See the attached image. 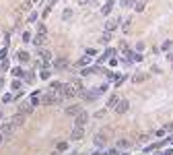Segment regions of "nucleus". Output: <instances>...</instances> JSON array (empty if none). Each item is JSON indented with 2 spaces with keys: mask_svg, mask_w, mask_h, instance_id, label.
Here are the masks:
<instances>
[{
  "mask_svg": "<svg viewBox=\"0 0 173 155\" xmlns=\"http://www.w3.org/2000/svg\"><path fill=\"white\" fill-rule=\"evenodd\" d=\"M81 93V83L79 81H72V83H66L64 87H62V97H66V99H72V97H76Z\"/></svg>",
  "mask_w": 173,
  "mask_h": 155,
  "instance_id": "obj_1",
  "label": "nucleus"
},
{
  "mask_svg": "<svg viewBox=\"0 0 173 155\" xmlns=\"http://www.w3.org/2000/svg\"><path fill=\"white\" fill-rule=\"evenodd\" d=\"M62 101V95H58V93H52V91H46V95L41 97V103L43 106H56V103Z\"/></svg>",
  "mask_w": 173,
  "mask_h": 155,
  "instance_id": "obj_2",
  "label": "nucleus"
},
{
  "mask_svg": "<svg viewBox=\"0 0 173 155\" xmlns=\"http://www.w3.org/2000/svg\"><path fill=\"white\" fill-rule=\"evenodd\" d=\"M11 122L15 124V128H21L25 124V114H21V112H17V114L11 118Z\"/></svg>",
  "mask_w": 173,
  "mask_h": 155,
  "instance_id": "obj_3",
  "label": "nucleus"
},
{
  "mask_svg": "<svg viewBox=\"0 0 173 155\" xmlns=\"http://www.w3.org/2000/svg\"><path fill=\"white\" fill-rule=\"evenodd\" d=\"M46 37H48V33H37V35L33 37V46L41 50V48H43V44H46Z\"/></svg>",
  "mask_w": 173,
  "mask_h": 155,
  "instance_id": "obj_4",
  "label": "nucleus"
},
{
  "mask_svg": "<svg viewBox=\"0 0 173 155\" xmlns=\"http://www.w3.org/2000/svg\"><path fill=\"white\" fill-rule=\"evenodd\" d=\"M33 108H35V106H33V103H31V99H29V101H23L21 106H19V112L27 116V114H31V112H33Z\"/></svg>",
  "mask_w": 173,
  "mask_h": 155,
  "instance_id": "obj_5",
  "label": "nucleus"
},
{
  "mask_svg": "<svg viewBox=\"0 0 173 155\" xmlns=\"http://www.w3.org/2000/svg\"><path fill=\"white\" fill-rule=\"evenodd\" d=\"M83 134H85V126H74V130L70 132V139L79 141V139H83Z\"/></svg>",
  "mask_w": 173,
  "mask_h": 155,
  "instance_id": "obj_6",
  "label": "nucleus"
},
{
  "mask_svg": "<svg viewBox=\"0 0 173 155\" xmlns=\"http://www.w3.org/2000/svg\"><path fill=\"white\" fill-rule=\"evenodd\" d=\"M126 112H128V101L126 99H120L116 103V114H126Z\"/></svg>",
  "mask_w": 173,
  "mask_h": 155,
  "instance_id": "obj_7",
  "label": "nucleus"
},
{
  "mask_svg": "<svg viewBox=\"0 0 173 155\" xmlns=\"http://www.w3.org/2000/svg\"><path fill=\"white\" fill-rule=\"evenodd\" d=\"M86 120H89V116H86V112H79V114H76V126H85L86 124Z\"/></svg>",
  "mask_w": 173,
  "mask_h": 155,
  "instance_id": "obj_8",
  "label": "nucleus"
},
{
  "mask_svg": "<svg viewBox=\"0 0 173 155\" xmlns=\"http://www.w3.org/2000/svg\"><path fill=\"white\" fill-rule=\"evenodd\" d=\"M0 130H2V132H4V136L8 139V136H13V132H15V124H13V122H6L2 128H0Z\"/></svg>",
  "mask_w": 173,
  "mask_h": 155,
  "instance_id": "obj_9",
  "label": "nucleus"
},
{
  "mask_svg": "<svg viewBox=\"0 0 173 155\" xmlns=\"http://www.w3.org/2000/svg\"><path fill=\"white\" fill-rule=\"evenodd\" d=\"M62 87H64L62 83L54 81V83H50V89H48V91H52V93H58V95H62Z\"/></svg>",
  "mask_w": 173,
  "mask_h": 155,
  "instance_id": "obj_10",
  "label": "nucleus"
},
{
  "mask_svg": "<svg viewBox=\"0 0 173 155\" xmlns=\"http://www.w3.org/2000/svg\"><path fill=\"white\" fill-rule=\"evenodd\" d=\"M130 4H134V11H136V13H142L144 6H146V0H134V2L130 0Z\"/></svg>",
  "mask_w": 173,
  "mask_h": 155,
  "instance_id": "obj_11",
  "label": "nucleus"
},
{
  "mask_svg": "<svg viewBox=\"0 0 173 155\" xmlns=\"http://www.w3.org/2000/svg\"><path fill=\"white\" fill-rule=\"evenodd\" d=\"M81 110H83L81 106H70V108H66V116H76Z\"/></svg>",
  "mask_w": 173,
  "mask_h": 155,
  "instance_id": "obj_12",
  "label": "nucleus"
},
{
  "mask_svg": "<svg viewBox=\"0 0 173 155\" xmlns=\"http://www.w3.org/2000/svg\"><path fill=\"white\" fill-rule=\"evenodd\" d=\"M116 29H118V21L116 19H109L107 25H105V31H116Z\"/></svg>",
  "mask_w": 173,
  "mask_h": 155,
  "instance_id": "obj_13",
  "label": "nucleus"
},
{
  "mask_svg": "<svg viewBox=\"0 0 173 155\" xmlns=\"http://www.w3.org/2000/svg\"><path fill=\"white\" fill-rule=\"evenodd\" d=\"M54 66L58 68V71H62V68L68 66V60H66V58H60V60H56V64H54Z\"/></svg>",
  "mask_w": 173,
  "mask_h": 155,
  "instance_id": "obj_14",
  "label": "nucleus"
},
{
  "mask_svg": "<svg viewBox=\"0 0 173 155\" xmlns=\"http://www.w3.org/2000/svg\"><path fill=\"white\" fill-rule=\"evenodd\" d=\"M95 145L103 147V145H105V134H95Z\"/></svg>",
  "mask_w": 173,
  "mask_h": 155,
  "instance_id": "obj_15",
  "label": "nucleus"
},
{
  "mask_svg": "<svg viewBox=\"0 0 173 155\" xmlns=\"http://www.w3.org/2000/svg\"><path fill=\"white\" fill-rule=\"evenodd\" d=\"M111 4H114V2H111V0H107V2L103 4V8H101V13H103V15H109V13H111Z\"/></svg>",
  "mask_w": 173,
  "mask_h": 155,
  "instance_id": "obj_16",
  "label": "nucleus"
},
{
  "mask_svg": "<svg viewBox=\"0 0 173 155\" xmlns=\"http://www.w3.org/2000/svg\"><path fill=\"white\" fill-rule=\"evenodd\" d=\"M116 145H118V149H128V147H130V141H126V139H120Z\"/></svg>",
  "mask_w": 173,
  "mask_h": 155,
  "instance_id": "obj_17",
  "label": "nucleus"
},
{
  "mask_svg": "<svg viewBox=\"0 0 173 155\" xmlns=\"http://www.w3.org/2000/svg\"><path fill=\"white\" fill-rule=\"evenodd\" d=\"M17 58H19L21 62H27V60H29V54H27V52H19V54H17Z\"/></svg>",
  "mask_w": 173,
  "mask_h": 155,
  "instance_id": "obj_18",
  "label": "nucleus"
},
{
  "mask_svg": "<svg viewBox=\"0 0 173 155\" xmlns=\"http://www.w3.org/2000/svg\"><path fill=\"white\" fill-rule=\"evenodd\" d=\"M120 101V95H114V97H111L109 99V103H107V108H116V103Z\"/></svg>",
  "mask_w": 173,
  "mask_h": 155,
  "instance_id": "obj_19",
  "label": "nucleus"
},
{
  "mask_svg": "<svg viewBox=\"0 0 173 155\" xmlns=\"http://www.w3.org/2000/svg\"><path fill=\"white\" fill-rule=\"evenodd\" d=\"M23 77H25V81H27V83H33V79H35V73H25Z\"/></svg>",
  "mask_w": 173,
  "mask_h": 155,
  "instance_id": "obj_20",
  "label": "nucleus"
},
{
  "mask_svg": "<svg viewBox=\"0 0 173 155\" xmlns=\"http://www.w3.org/2000/svg\"><path fill=\"white\" fill-rule=\"evenodd\" d=\"M89 62H91L89 56H85V58H81V60H79V66H81V68H83V66H89Z\"/></svg>",
  "mask_w": 173,
  "mask_h": 155,
  "instance_id": "obj_21",
  "label": "nucleus"
},
{
  "mask_svg": "<svg viewBox=\"0 0 173 155\" xmlns=\"http://www.w3.org/2000/svg\"><path fill=\"white\" fill-rule=\"evenodd\" d=\"M64 149H68V143L66 141H60L58 143V151H64Z\"/></svg>",
  "mask_w": 173,
  "mask_h": 155,
  "instance_id": "obj_22",
  "label": "nucleus"
},
{
  "mask_svg": "<svg viewBox=\"0 0 173 155\" xmlns=\"http://www.w3.org/2000/svg\"><path fill=\"white\" fill-rule=\"evenodd\" d=\"M109 39H111V31H105L101 35V41H109Z\"/></svg>",
  "mask_w": 173,
  "mask_h": 155,
  "instance_id": "obj_23",
  "label": "nucleus"
},
{
  "mask_svg": "<svg viewBox=\"0 0 173 155\" xmlns=\"http://www.w3.org/2000/svg\"><path fill=\"white\" fill-rule=\"evenodd\" d=\"M13 75H15V77H23L25 73L21 71V68H13Z\"/></svg>",
  "mask_w": 173,
  "mask_h": 155,
  "instance_id": "obj_24",
  "label": "nucleus"
},
{
  "mask_svg": "<svg viewBox=\"0 0 173 155\" xmlns=\"http://www.w3.org/2000/svg\"><path fill=\"white\" fill-rule=\"evenodd\" d=\"M146 141H149V134H140L138 136V143H146Z\"/></svg>",
  "mask_w": 173,
  "mask_h": 155,
  "instance_id": "obj_25",
  "label": "nucleus"
},
{
  "mask_svg": "<svg viewBox=\"0 0 173 155\" xmlns=\"http://www.w3.org/2000/svg\"><path fill=\"white\" fill-rule=\"evenodd\" d=\"M48 77H50V71H48V68H43V71H41V79H48Z\"/></svg>",
  "mask_w": 173,
  "mask_h": 155,
  "instance_id": "obj_26",
  "label": "nucleus"
},
{
  "mask_svg": "<svg viewBox=\"0 0 173 155\" xmlns=\"http://www.w3.org/2000/svg\"><path fill=\"white\" fill-rule=\"evenodd\" d=\"M13 99H15L13 93H6V95H4V101H13Z\"/></svg>",
  "mask_w": 173,
  "mask_h": 155,
  "instance_id": "obj_27",
  "label": "nucleus"
},
{
  "mask_svg": "<svg viewBox=\"0 0 173 155\" xmlns=\"http://www.w3.org/2000/svg\"><path fill=\"white\" fill-rule=\"evenodd\" d=\"M142 79H144V75H142V73H140V75H136V77H134V81H136V83H140V81H142Z\"/></svg>",
  "mask_w": 173,
  "mask_h": 155,
  "instance_id": "obj_28",
  "label": "nucleus"
},
{
  "mask_svg": "<svg viewBox=\"0 0 173 155\" xmlns=\"http://www.w3.org/2000/svg\"><path fill=\"white\" fill-rule=\"evenodd\" d=\"M23 41H31V33H23Z\"/></svg>",
  "mask_w": 173,
  "mask_h": 155,
  "instance_id": "obj_29",
  "label": "nucleus"
},
{
  "mask_svg": "<svg viewBox=\"0 0 173 155\" xmlns=\"http://www.w3.org/2000/svg\"><path fill=\"white\" fill-rule=\"evenodd\" d=\"M37 33H48V31H46V25H39V27H37Z\"/></svg>",
  "mask_w": 173,
  "mask_h": 155,
  "instance_id": "obj_30",
  "label": "nucleus"
},
{
  "mask_svg": "<svg viewBox=\"0 0 173 155\" xmlns=\"http://www.w3.org/2000/svg\"><path fill=\"white\" fill-rule=\"evenodd\" d=\"M35 19H37V13H35V11H33V13L29 15V21H35Z\"/></svg>",
  "mask_w": 173,
  "mask_h": 155,
  "instance_id": "obj_31",
  "label": "nucleus"
},
{
  "mask_svg": "<svg viewBox=\"0 0 173 155\" xmlns=\"http://www.w3.org/2000/svg\"><path fill=\"white\" fill-rule=\"evenodd\" d=\"M13 89L19 91V89H21V83H19V81H15V83H13Z\"/></svg>",
  "mask_w": 173,
  "mask_h": 155,
  "instance_id": "obj_32",
  "label": "nucleus"
},
{
  "mask_svg": "<svg viewBox=\"0 0 173 155\" xmlns=\"http://www.w3.org/2000/svg\"><path fill=\"white\" fill-rule=\"evenodd\" d=\"M4 139H6V136H4V132H2V130H0V145H2V143H4Z\"/></svg>",
  "mask_w": 173,
  "mask_h": 155,
  "instance_id": "obj_33",
  "label": "nucleus"
},
{
  "mask_svg": "<svg viewBox=\"0 0 173 155\" xmlns=\"http://www.w3.org/2000/svg\"><path fill=\"white\" fill-rule=\"evenodd\" d=\"M79 2H81V4H89V2H91V0H79Z\"/></svg>",
  "mask_w": 173,
  "mask_h": 155,
  "instance_id": "obj_34",
  "label": "nucleus"
},
{
  "mask_svg": "<svg viewBox=\"0 0 173 155\" xmlns=\"http://www.w3.org/2000/svg\"><path fill=\"white\" fill-rule=\"evenodd\" d=\"M0 87H2V79H0Z\"/></svg>",
  "mask_w": 173,
  "mask_h": 155,
  "instance_id": "obj_35",
  "label": "nucleus"
},
{
  "mask_svg": "<svg viewBox=\"0 0 173 155\" xmlns=\"http://www.w3.org/2000/svg\"><path fill=\"white\" fill-rule=\"evenodd\" d=\"M31 2H37V0H31Z\"/></svg>",
  "mask_w": 173,
  "mask_h": 155,
  "instance_id": "obj_36",
  "label": "nucleus"
},
{
  "mask_svg": "<svg viewBox=\"0 0 173 155\" xmlns=\"http://www.w3.org/2000/svg\"><path fill=\"white\" fill-rule=\"evenodd\" d=\"M0 37H2V33H0Z\"/></svg>",
  "mask_w": 173,
  "mask_h": 155,
  "instance_id": "obj_37",
  "label": "nucleus"
}]
</instances>
